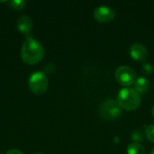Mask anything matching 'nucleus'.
<instances>
[{
	"label": "nucleus",
	"instance_id": "f3484780",
	"mask_svg": "<svg viewBox=\"0 0 154 154\" xmlns=\"http://www.w3.org/2000/svg\"><path fill=\"white\" fill-rule=\"evenodd\" d=\"M152 116H153V117H154V106L152 107Z\"/></svg>",
	"mask_w": 154,
	"mask_h": 154
},
{
	"label": "nucleus",
	"instance_id": "a211bd4d",
	"mask_svg": "<svg viewBox=\"0 0 154 154\" xmlns=\"http://www.w3.org/2000/svg\"><path fill=\"white\" fill-rule=\"evenodd\" d=\"M152 154H154V148L152 149Z\"/></svg>",
	"mask_w": 154,
	"mask_h": 154
},
{
	"label": "nucleus",
	"instance_id": "ddd939ff",
	"mask_svg": "<svg viewBox=\"0 0 154 154\" xmlns=\"http://www.w3.org/2000/svg\"><path fill=\"white\" fill-rule=\"evenodd\" d=\"M145 136V134H143L140 130H135L133 134H132V139L134 141H135V143H139V142H143V137Z\"/></svg>",
	"mask_w": 154,
	"mask_h": 154
},
{
	"label": "nucleus",
	"instance_id": "f257e3e1",
	"mask_svg": "<svg viewBox=\"0 0 154 154\" xmlns=\"http://www.w3.org/2000/svg\"><path fill=\"white\" fill-rule=\"evenodd\" d=\"M44 56V48L42 44L33 37L26 38L21 49V58L28 65L39 63Z\"/></svg>",
	"mask_w": 154,
	"mask_h": 154
},
{
	"label": "nucleus",
	"instance_id": "9d476101",
	"mask_svg": "<svg viewBox=\"0 0 154 154\" xmlns=\"http://www.w3.org/2000/svg\"><path fill=\"white\" fill-rule=\"evenodd\" d=\"M128 154H145V149L140 143H132L127 147Z\"/></svg>",
	"mask_w": 154,
	"mask_h": 154
},
{
	"label": "nucleus",
	"instance_id": "423d86ee",
	"mask_svg": "<svg viewBox=\"0 0 154 154\" xmlns=\"http://www.w3.org/2000/svg\"><path fill=\"white\" fill-rule=\"evenodd\" d=\"M116 17V11L108 5H100L94 11V18L101 23H110Z\"/></svg>",
	"mask_w": 154,
	"mask_h": 154
},
{
	"label": "nucleus",
	"instance_id": "39448f33",
	"mask_svg": "<svg viewBox=\"0 0 154 154\" xmlns=\"http://www.w3.org/2000/svg\"><path fill=\"white\" fill-rule=\"evenodd\" d=\"M116 81L125 87L132 86L137 79L136 72L128 66H120L116 71Z\"/></svg>",
	"mask_w": 154,
	"mask_h": 154
},
{
	"label": "nucleus",
	"instance_id": "7ed1b4c3",
	"mask_svg": "<svg viewBox=\"0 0 154 154\" xmlns=\"http://www.w3.org/2000/svg\"><path fill=\"white\" fill-rule=\"evenodd\" d=\"M28 87L35 95L44 94L49 88V80L42 71L32 72L28 79Z\"/></svg>",
	"mask_w": 154,
	"mask_h": 154
},
{
	"label": "nucleus",
	"instance_id": "2eb2a0df",
	"mask_svg": "<svg viewBox=\"0 0 154 154\" xmlns=\"http://www.w3.org/2000/svg\"><path fill=\"white\" fill-rule=\"evenodd\" d=\"M51 67H54V64H52V63H48L47 66L45 67V71H46L47 73H52V72H54L55 69H51Z\"/></svg>",
	"mask_w": 154,
	"mask_h": 154
},
{
	"label": "nucleus",
	"instance_id": "20e7f679",
	"mask_svg": "<svg viewBox=\"0 0 154 154\" xmlns=\"http://www.w3.org/2000/svg\"><path fill=\"white\" fill-rule=\"evenodd\" d=\"M121 109L122 108L119 106L116 101L113 99H106L100 106L99 115L101 118L106 121H110V120L116 119L117 117L120 116L122 113Z\"/></svg>",
	"mask_w": 154,
	"mask_h": 154
},
{
	"label": "nucleus",
	"instance_id": "1a4fd4ad",
	"mask_svg": "<svg viewBox=\"0 0 154 154\" xmlns=\"http://www.w3.org/2000/svg\"><path fill=\"white\" fill-rule=\"evenodd\" d=\"M134 89L138 94H145L150 89V82L147 79L143 77L137 78L135 83H134Z\"/></svg>",
	"mask_w": 154,
	"mask_h": 154
},
{
	"label": "nucleus",
	"instance_id": "9b49d317",
	"mask_svg": "<svg viewBox=\"0 0 154 154\" xmlns=\"http://www.w3.org/2000/svg\"><path fill=\"white\" fill-rule=\"evenodd\" d=\"M10 6L14 10H22L26 5V2L24 0H12L9 2Z\"/></svg>",
	"mask_w": 154,
	"mask_h": 154
},
{
	"label": "nucleus",
	"instance_id": "f8f14e48",
	"mask_svg": "<svg viewBox=\"0 0 154 154\" xmlns=\"http://www.w3.org/2000/svg\"><path fill=\"white\" fill-rule=\"evenodd\" d=\"M145 137L152 143H154V125L145 126Z\"/></svg>",
	"mask_w": 154,
	"mask_h": 154
},
{
	"label": "nucleus",
	"instance_id": "0eeeda50",
	"mask_svg": "<svg viewBox=\"0 0 154 154\" xmlns=\"http://www.w3.org/2000/svg\"><path fill=\"white\" fill-rule=\"evenodd\" d=\"M129 52L132 59L136 61H143L149 55L148 49L143 43L140 42H134V44H132Z\"/></svg>",
	"mask_w": 154,
	"mask_h": 154
},
{
	"label": "nucleus",
	"instance_id": "6e6552de",
	"mask_svg": "<svg viewBox=\"0 0 154 154\" xmlns=\"http://www.w3.org/2000/svg\"><path fill=\"white\" fill-rule=\"evenodd\" d=\"M16 26L18 31L23 33L26 38L29 37H32L31 35L32 27H33V23H32V20L30 16L28 15H21L16 23Z\"/></svg>",
	"mask_w": 154,
	"mask_h": 154
},
{
	"label": "nucleus",
	"instance_id": "4468645a",
	"mask_svg": "<svg viewBox=\"0 0 154 154\" xmlns=\"http://www.w3.org/2000/svg\"><path fill=\"white\" fill-rule=\"evenodd\" d=\"M153 71V67L151 63H144L143 66V72L145 75H151Z\"/></svg>",
	"mask_w": 154,
	"mask_h": 154
},
{
	"label": "nucleus",
	"instance_id": "f03ea898",
	"mask_svg": "<svg viewBox=\"0 0 154 154\" xmlns=\"http://www.w3.org/2000/svg\"><path fill=\"white\" fill-rule=\"evenodd\" d=\"M116 102L122 109L127 111H134L140 106L141 97L135 89L125 88L119 91Z\"/></svg>",
	"mask_w": 154,
	"mask_h": 154
},
{
	"label": "nucleus",
	"instance_id": "6ab92c4d",
	"mask_svg": "<svg viewBox=\"0 0 154 154\" xmlns=\"http://www.w3.org/2000/svg\"><path fill=\"white\" fill-rule=\"evenodd\" d=\"M35 154H43V153H41V152H38V153H35Z\"/></svg>",
	"mask_w": 154,
	"mask_h": 154
},
{
	"label": "nucleus",
	"instance_id": "dca6fc26",
	"mask_svg": "<svg viewBox=\"0 0 154 154\" xmlns=\"http://www.w3.org/2000/svg\"><path fill=\"white\" fill-rule=\"evenodd\" d=\"M5 154H23L22 151L18 150V149H11L9 151H7V152Z\"/></svg>",
	"mask_w": 154,
	"mask_h": 154
}]
</instances>
